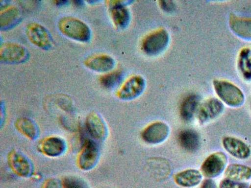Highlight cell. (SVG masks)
Here are the masks:
<instances>
[{"label": "cell", "instance_id": "6da1fadb", "mask_svg": "<svg viewBox=\"0 0 251 188\" xmlns=\"http://www.w3.org/2000/svg\"><path fill=\"white\" fill-rule=\"evenodd\" d=\"M213 85L218 97L231 107L240 106L244 101L242 91L236 85L226 80L215 79Z\"/></svg>", "mask_w": 251, "mask_h": 188}, {"label": "cell", "instance_id": "7a4b0ae2", "mask_svg": "<svg viewBox=\"0 0 251 188\" xmlns=\"http://www.w3.org/2000/svg\"><path fill=\"white\" fill-rule=\"evenodd\" d=\"M59 30L66 36L79 41H87L90 37L88 26L75 18L66 16L58 21Z\"/></svg>", "mask_w": 251, "mask_h": 188}, {"label": "cell", "instance_id": "3957f363", "mask_svg": "<svg viewBox=\"0 0 251 188\" xmlns=\"http://www.w3.org/2000/svg\"><path fill=\"white\" fill-rule=\"evenodd\" d=\"M169 35L164 29H159L148 35L144 40L142 48L149 55H156L162 52L167 47Z\"/></svg>", "mask_w": 251, "mask_h": 188}, {"label": "cell", "instance_id": "277c9868", "mask_svg": "<svg viewBox=\"0 0 251 188\" xmlns=\"http://www.w3.org/2000/svg\"><path fill=\"white\" fill-rule=\"evenodd\" d=\"M227 162L225 153L222 151L214 152L203 162L201 170V174L209 179L216 177L225 169Z\"/></svg>", "mask_w": 251, "mask_h": 188}, {"label": "cell", "instance_id": "5b68a950", "mask_svg": "<svg viewBox=\"0 0 251 188\" xmlns=\"http://www.w3.org/2000/svg\"><path fill=\"white\" fill-rule=\"evenodd\" d=\"M99 155L100 150L97 142L91 139L86 140L78 154V166L84 170L92 169L96 165Z\"/></svg>", "mask_w": 251, "mask_h": 188}, {"label": "cell", "instance_id": "8992f818", "mask_svg": "<svg viewBox=\"0 0 251 188\" xmlns=\"http://www.w3.org/2000/svg\"><path fill=\"white\" fill-rule=\"evenodd\" d=\"M8 163L14 173L20 177H28L32 172L33 166L30 160L18 150L12 149L9 152Z\"/></svg>", "mask_w": 251, "mask_h": 188}, {"label": "cell", "instance_id": "52a82bcc", "mask_svg": "<svg viewBox=\"0 0 251 188\" xmlns=\"http://www.w3.org/2000/svg\"><path fill=\"white\" fill-rule=\"evenodd\" d=\"M145 86V80L142 76L139 75L132 76L119 89L118 96L124 100L134 99L142 94Z\"/></svg>", "mask_w": 251, "mask_h": 188}, {"label": "cell", "instance_id": "ba28073f", "mask_svg": "<svg viewBox=\"0 0 251 188\" xmlns=\"http://www.w3.org/2000/svg\"><path fill=\"white\" fill-rule=\"evenodd\" d=\"M169 133V127L166 123L157 121L147 126L142 132L141 137L146 142L155 144L164 141Z\"/></svg>", "mask_w": 251, "mask_h": 188}, {"label": "cell", "instance_id": "9c48e42d", "mask_svg": "<svg viewBox=\"0 0 251 188\" xmlns=\"http://www.w3.org/2000/svg\"><path fill=\"white\" fill-rule=\"evenodd\" d=\"M25 33L28 40L36 46L44 49L51 47L52 40L50 35L40 24L29 23L26 26Z\"/></svg>", "mask_w": 251, "mask_h": 188}, {"label": "cell", "instance_id": "30bf717a", "mask_svg": "<svg viewBox=\"0 0 251 188\" xmlns=\"http://www.w3.org/2000/svg\"><path fill=\"white\" fill-rule=\"evenodd\" d=\"M27 52L25 48L15 43H5L0 49V59L3 62L16 63L22 62L26 59Z\"/></svg>", "mask_w": 251, "mask_h": 188}, {"label": "cell", "instance_id": "8fae6325", "mask_svg": "<svg viewBox=\"0 0 251 188\" xmlns=\"http://www.w3.org/2000/svg\"><path fill=\"white\" fill-rule=\"evenodd\" d=\"M86 128L90 135L96 140H104L108 133L105 121L99 114L94 111L90 112L86 118Z\"/></svg>", "mask_w": 251, "mask_h": 188}, {"label": "cell", "instance_id": "7c38bea8", "mask_svg": "<svg viewBox=\"0 0 251 188\" xmlns=\"http://www.w3.org/2000/svg\"><path fill=\"white\" fill-rule=\"evenodd\" d=\"M224 105L218 99L211 98L203 103L197 112V118L201 123L218 117L224 110Z\"/></svg>", "mask_w": 251, "mask_h": 188}, {"label": "cell", "instance_id": "4fadbf2b", "mask_svg": "<svg viewBox=\"0 0 251 188\" xmlns=\"http://www.w3.org/2000/svg\"><path fill=\"white\" fill-rule=\"evenodd\" d=\"M228 24L235 35L242 39L251 40V19L231 13L229 16Z\"/></svg>", "mask_w": 251, "mask_h": 188}, {"label": "cell", "instance_id": "5bb4252c", "mask_svg": "<svg viewBox=\"0 0 251 188\" xmlns=\"http://www.w3.org/2000/svg\"><path fill=\"white\" fill-rule=\"evenodd\" d=\"M225 150L235 158L245 159L251 155V150L248 145L242 141L237 138L226 137L222 141Z\"/></svg>", "mask_w": 251, "mask_h": 188}, {"label": "cell", "instance_id": "9a60e30c", "mask_svg": "<svg viewBox=\"0 0 251 188\" xmlns=\"http://www.w3.org/2000/svg\"><path fill=\"white\" fill-rule=\"evenodd\" d=\"M110 11L112 20L117 27L124 29L128 25L130 13L124 1H112Z\"/></svg>", "mask_w": 251, "mask_h": 188}, {"label": "cell", "instance_id": "2e32d148", "mask_svg": "<svg viewBox=\"0 0 251 188\" xmlns=\"http://www.w3.org/2000/svg\"><path fill=\"white\" fill-rule=\"evenodd\" d=\"M66 148L65 141L58 137H50L44 139L39 145V149L45 155L51 157L63 154Z\"/></svg>", "mask_w": 251, "mask_h": 188}, {"label": "cell", "instance_id": "e0dca14e", "mask_svg": "<svg viewBox=\"0 0 251 188\" xmlns=\"http://www.w3.org/2000/svg\"><path fill=\"white\" fill-rule=\"evenodd\" d=\"M89 69L98 72H106L115 66L114 59L106 54L94 55L87 58L84 63Z\"/></svg>", "mask_w": 251, "mask_h": 188}, {"label": "cell", "instance_id": "ac0fdd59", "mask_svg": "<svg viewBox=\"0 0 251 188\" xmlns=\"http://www.w3.org/2000/svg\"><path fill=\"white\" fill-rule=\"evenodd\" d=\"M202 180V174L195 169H188L177 173L175 176V181L184 188H192L199 185Z\"/></svg>", "mask_w": 251, "mask_h": 188}, {"label": "cell", "instance_id": "d6986e66", "mask_svg": "<svg viewBox=\"0 0 251 188\" xmlns=\"http://www.w3.org/2000/svg\"><path fill=\"white\" fill-rule=\"evenodd\" d=\"M178 142L184 149L191 152L195 151L200 146V137L197 131L187 129L182 130L179 133Z\"/></svg>", "mask_w": 251, "mask_h": 188}, {"label": "cell", "instance_id": "ffe728a7", "mask_svg": "<svg viewBox=\"0 0 251 188\" xmlns=\"http://www.w3.org/2000/svg\"><path fill=\"white\" fill-rule=\"evenodd\" d=\"M200 97L192 94L186 97L181 105L180 114L181 118L186 121L191 120L198 112L200 103Z\"/></svg>", "mask_w": 251, "mask_h": 188}, {"label": "cell", "instance_id": "44dd1931", "mask_svg": "<svg viewBox=\"0 0 251 188\" xmlns=\"http://www.w3.org/2000/svg\"><path fill=\"white\" fill-rule=\"evenodd\" d=\"M225 175L226 179L240 182L251 178V167L239 164H229L226 169Z\"/></svg>", "mask_w": 251, "mask_h": 188}, {"label": "cell", "instance_id": "7402d4cb", "mask_svg": "<svg viewBox=\"0 0 251 188\" xmlns=\"http://www.w3.org/2000/svg\"><path fill=\"white\" fill-rule=\"evenodd\" d=\"M15 127L20 132L30 140L36 139L39 135V128L37 124L29 118H19L15 122Z\"/></svg>", "mask_w": 251, "mask_h": 188}, {"label": "cell", "instance_id": "603a6c76", "mask_svg": "<svg viewBox=\"0 0 251 188\" xmlns=\"http://www.w3.org/2000/svg\"><path fill=\"white\" fill-rule=\"evenodd\" d=\"M238 64L243 77L246 80L251 79V49L245 47L241 49Z\"/></svg>", "mask_w": 251, "mask_h": 188}, {"label": "cell", "instance_id": "cb8c5ba5", "mask_svg": "<svg viewBox=\"0 0 251 188\" xmlns=\"http://www.w3.org/2000/svg\"><path fill=\"white\" fill-rule=\"evenodd\" d=\"M19 11L15 7H11L1 12L0 16L1 28L5 29L12 26L19 19Z\"/></svg>", "mask_w": 251, "mask_h": 188}, {"label": "cell", "instance_id": "d4e9b609", "mask_svg": "<svg viewBox=\"0 0 251 188\" xmlns=\"http://www.w3.org/2000/svg\"><path fill=\"white\" fill-rule=\"evenodd\" d=\"M123 74L120 71H114L106 74L100 79L101 85L106 88H112L122 81Z\"/></svg>", "mask_w": 251, "mask_h": 188}, {"label": "cell", "instance_id": "484cf974", "mask_svg": "<svg viewBox=\"0 0 251 188\" xmlns=\"http://www.w3.org/2000/svg\"><path fill=\"white\" fill-rule=\"evenodd\" d=\"M62 185L64 188H89L85 180L76 176H70L65 177Z\"/></svg>", "mask_w": 251, "mask_h": 188}, {"label": "cell", "instance_id": "4316f807", "mask_svg": "<svg viewBox=\"0 0 251 188\" xmlns=\"http://www.w3.org/2000/svg\"><path fill=\"white\" fill-rule=\"evenodd\" d=\"M246 183L235 181L228 179L222 180L220 184V188H248Z\"/></svg>", "mask_w": 251, "mask_h": 188}, {"label": "cell", "instance_id": "83f0119b", "mask_svg": "<svg viewBox=\"0 0 251 188\" xmlns=\"http://www.w3.org/2000/svg\"><path fill=\"white\" fill-rule=\"evenodd\" d=\"M41 188H61V184L57 179L50 178L44 182Z\"/></svg>", "mask_w": 251, "mask_h": 188}, {"label": "cell", "instance_id": "f1b7e54d", "mask_svg": "<svg viewBox=\"0 0 251 188\" xmlns=\"http://www.w3.org/2000/svg\"><path fill=\"white\" fill-rule=\"evenodd\" d=\"M161 8L166 12L173 11L175 8V4L171 0H161L159 1Z\"/></svg>", "mask_w": 251, "mask_h": 188}, {"label": "cell", "instance_id": "f546056e", "mask_svg": "<svg viewBox=\"0 0 251 188\" xmlns=\"http://www.w3.org/2000/svg\"><path fill=\"white\" fill-rule=\"evenodd\" d=\"M201 188H217V187L213 180L208 178L202 182Z\"/></svg>", "mask_w": 251, "mask_h": 188}, {"label": "cell", "instance_id": "4dcf8cb0", "mask_svg": "<svg viewBox=\"0 0 251 188\" xmlns=\"http://www.w3.org/2000/svg\"><path fill=\"white\" fill-rule=\"evenodd\" d=\"M54 2L56 3V5H63L66 4L67 2V1L66 0H57L54 1Z\"/></svg>", "mask_w": 251, "mask_h": 188}, {"label": "cell", "instance_id": "1f68e13d", "mask_svg": "<svg viewBox=\"0 0 251 188\" xmlns=\"http://www.w3.org/2000/svg\"><path fill=\"white\" fill-rule=\"evenodd\" d=\"M75 4L80 5L82 4V1H75Z\"/></svg>", "mask_w": 251, "mask_h": 188}, {"label": "cell", "instance_id": "d6a6232c", "mask_svg": "<svg viewBox=\"0 0 251 188\" xmlns=\"http://www.w3.org/2000/svg\"><path fill=\"white\" fill-rule=\"evenodd\" d=\"M248 188H251V184L250 186Z\"/></svg>", "mask_w": 251, "mask_h": 188}]
</instances>
